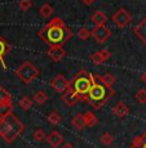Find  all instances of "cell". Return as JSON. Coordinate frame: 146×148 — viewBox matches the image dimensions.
Instances as JSON below:
<instances>
[{
	"label": "cell",
	"instance_id": "cell-2",
	"mask_svg": "<svg viewBox=\"0 0 146 148\" xmlns=\"http://www.w3.org/2000/svg\"><path fill=\"white\" fill-rule=\"evenodd\" d=\"M92 79V88L87 97H84V101L88 102L89 106H92L94 110H100L107 103V101L113 95H115V92L113 89H109L106 85L102 82V76H98L97 73H89Z\"/></svg>",
	"mask_w": 146,
	"mask_h": 148
},
{
	"label": "cell",
	"instance_id": "cell-11",
	"mask_svg": "<svg viewBox=\"0 0 146 148\" xmlns=\"http://www.w3.org/2000/svg\"><path fill=\"white\" fill-rule=\"evenodd\" d=\"M10 52V45L9 42L5 40L1 35H0V66L3 68H7V63H5V56Z\"/></svg>",
	"mask_w": 146,
	"mask_h": 148
},
{
	"label": "cell",
	"instance_id": "cell-17",
	"mask_svg": "<svg viewBox=\"0 0 146 148\" xmlns=\"http://www.w3.org/2000/svg\"><path fill=\"white\" fill-rule=\"evenodd\" d=\"M71 124L75 127L76 130H83L85 127V121H84V115L83 113H78L76 116H74L73 120H71Z\"/></svg>",
	"mask_w": 146,
	"mask_h": 148
},
{
	"label": "cell",
	"instance_id": "cell-27",
	"mask_svg": "<svg viewBox=\"0 0 146 148\" xmlns=\"http://www.w3.org/2000/svg\"><path fill=\"white\" fill-rule=\"evenodd\" d=\"M100 140H101V143L104 144V146H110V144L113 143L114 138L110 133H104V134L101 135V138H100Z\"/></svg>",
	"mask_w": 146,
	"mask_h": 148
},
{
	"label": "cell",
	"instance_id": "cell-30",
	"mask_svg": "<svg viewBox=\"0 0 146 148\" xmlns=\"http://www.w3.org/2000/svg\"><path fill=\"white\" fill-rule=\"evenodd\" d=\"M10 99H12V95H10V93L8 92L7 89H4L3 86H0V102L10 101Z\"/></svg>",
	"mask_w": 146,
	"mask_h": 148
},
{
	"label": "cell",
	"instance_id": "cell-10",
	"mask_svg": "<svg viewBox=\"0 0 146 148\" xmlns=\"http://www.w3.org/2000/svg\"><path fill=\"white\" fill-rule=\"evenodd\" d=\"M48 57L52 59L53 62H60L66 57V50L64 49V45H53L48 50Z\"/></svg>",
	"mask_w": 146,
	"mask_h": 148
},
{
	"label": "cell",
	"instance_id": "cell-35",
	"mask_svg": "<svg viewBox=\"0 0 146 148\" xmlns=\"http://www.w3.org/2000/svg\"><path fill=\"white\" fill-rule=\"evenodd\" d=\"M141 80H142V82H145V85H146V71H145V73L141 76Z\"/></svg>",
	"mask_w": 146,
	"mask_h": 148
},
{
	"label": "cell",
	"instance_id": "cell-18",
	"mask_svg": "<svg viewBox=\"0 0 146 148\" xmlns=\"http://www.w3.org/2000/svg\"><path fill=\"white\" fill-rule=\"evenodd\" d=\"M129 148H146V132L134 138L131 143Z\"/></svg>",
	"mask_w": 146,
	"mask_h": 148
},
{
	"label": "cell",
	"instance_id": "cell-8",
	"mask_svg": "<svg viewBox=\"0 0 146 148\" xmlns=\"http://www.w3.org/2000/svg\"><path fill=\"white\" fill-rule=\"evenodd\" d=\"M110 36H111L110 28H107L105 25H102V26H96L92 31V38L98 42V44H104V42H106Z\"/></svg>",
	"mask_w": 146,
	"mask_h": 148
},
{
	"label": "cell",
	"instance_id": "cell-24",
	"mask_svg": "<svg viewBox=\"0 0 146 148\" xmlns=\"http://www.w3.org/2000/svg\"><path fill=\"white\" fill-rule=\"evenodd\" d=\"M115 81H116L115 76L111 75V73H106V75L102 76V82L106 85L109 89H113V85L115 84Z\"/></svg>",
	"mask_w": 146,
	"mask_h": 148
},
{
	"label": "cell",
	"instance_id": "cell-22",
	"mask_svg": "<svg viewBox=\"0 0 146 148\" xmlns=\"http://www.w3.org/2000/svg\"><path fill=\"white\" fill-rule=\"evenodd\" d=\"M33 103H34V99L31 101V98H30V97H27V95H24L21 99H19V102H18L19 107H21L22 110H25V111L30 110V108L33 107Z\"/></svg>",
	"mask_w": 146,
	"mask_h": 148
},
{
	"label": "cell",
	"instance_id": "cell-32",
	"mask_svg": "<svg viewBox=\"0 0 146 148\" xmlns=\"http://www.w3.org/2000/svg\"><path fill=\"white\" fill-rule=\"evenodd\" d=\"M98 52H100V54L102 56V58L105 59V62L109 61V59L111 58V53L109 52V49H101V50H98Z\"/></svg>",
	"mask_w": 146,
	"mask_h": 148
},
{
	"label": "cell",
	"instance_id": "cell-5",
	"mask_svg": "<svg viewBox=\"0 0 146 148\" xmlns=\"http://www.w3.org/2000/svg\"><path fill=\"white\" fill-rule=\"evenodd\" d=\"M16 75L24 84H31L39 76V70L31 62H25L16 70Z\"/></svg>",
	"mask_w": 146,
	"mask_h": 148
},
{
	"label": "cell",
	"instance_id": "cell-15",
	"mask_svg": "<svg viewBox=\"0 0 146 148\" xmlns=\"http://www.w3.org/2000/svg\"><path fill=\"white\" fill-rule=\"evenodd\" d=\"M91 19H92V22L96 26H102V25L106 23L107 21V16L105 14L104 12H101V10H97L96 13L92 14V17H91Z\"/></svg>",
	"mask_w": 146,
	"mask_h": 148
},
{
	"label": "cell",
	"instance_id": "cell-29",
	"mask_svg": "<svg viewBox=\"0 0 146 148\" xmlns=\"http://www.w3.org/2000/svg\"><path fill=\"white\" fill-rule=\"evenodd\" d=\"M91 61H92L93 64H97V66H98V64H102V63H104L105 59L102 58V56L100 54V52H96V53L93 54V56H91Z\"/></svg>",
	"mask_w": 146,
	"mask_h": 148
},
{
	"label": "cell",
	"instance_id": "cell-16",
	"mask_svg": "<svg viewBox=\"0 0 146 148\" xmlns=\"http://www.w3.org/2000/svg\"><path fill=\"white\" fill-rule=\"evenodd\" d=\"M12 111H13V103H12V99H10V101L0 102V117H4V116H8L9 113H12Z\"/></svg>",
	"mask_w": 146,
	"mask_h": 148
},
{
	"label": "cell",
	"instance_id": "cell-19",
	"mask_svg": "<svg viewBox=\"0 0 146 148\" xmlns=\"http://www.w3.org/2000/svg\"><path fill=\"white\" fill-rule=\"evenodd\" d=\"M84 121H85V126L87 127H93L94 125H97L98 119H97V116L94 115L93 112L87 111V112L84 113Z\"/></svg>",
	"mask_w": 146,
	"mask_h": 148
},
{
	"label": "cell",
	"instance_id": "cell-34",
	"mask_svg": "<svg viewBox=\"0 0 146 148\" xmlns=\"http://www.w3.org/2000/svg\"><path fill=\"white\" fill-rule=\"evenodd\" d=\"M62 148H75V147H74L71 143H66V144H64V146H62Z\"/></svg>",
	"mask_w": 146,
	"mask_h": 148
},
{
	"label": "cell",
	"instance_id": "cell-31",
	"mask_svg": "<svg viewBox=\"0 0 146 148\" xmlns=\"http://www.w3.org/2000/svg\"><path fill=\"white\" fill-rule=\"evenodd\" d=\"M31 7H33V1L31 0H21L19 1V8L24 12H27L28 9H31Z\"/></svg>",
	"mask_w": 146,
	"mask_h": 148
},
{
	"label": "cell",
	"instance_id": "cell-20",
	"mask_svg": "<svg viewBox=\"0 0 146 148\" xmlns=\"http://www.w3.org/2000/svg\"><path fill=\"white\" fill-rule=\"evenodd\" d=\"M34 102L35 103H38V104H44V103H47V101H48V94L44 92V90H38V92L34 94Z\"/></svg>",
	"mask_w": 146,
	"mask_h": 148
},
{
	"label": "cell",
	"instance_id": "cell-33",
	"mask_svg": "<svg viewBox=\"0 0 146 148\" xmlns=\"http://www.w3.org/2000/svg\"><path fill=\"white\" fill-rule=\"evenodd\" d=\"M82 3H84L85 5H91L94 3V0H82Z\"/></svg>",
	"mask_w": 146,
	"mask_h": 148
},
{
	"label": "cell",
	"instance_id": "cell-26",
	"mask_svg": "<svg viewBox=\"0 0 146 148\" xmlns=\"http://www.w3.org/2000/svg\"><path fill=\"white\" fill-rule=\"evenodd\" d=\"M91 36H92V32H91V31L88 30L87 27H82V28H80V30L78 31V38L80 39V40H83V41L88 40Z\"/></svg>",
	"mask_w": 146,
	"mask_h": 148
},
{
	"label": "cell",
	"instance_id": "cell-6",
	"mask_svg": "<svg viewBox=\"0 0 146 148\" xmlns=\"http://www.w3.org/2000/svg\"><path fill=\"white\" fill-rule=\"evenodd\" d=\"M111 21L116 25L118 28H124L132 22V16H131L127 9H124V8H119V9L113 14Z\"/></svg>",
	"mask_w": 146,
	"mask_h": 148
},
{
	"label": "cell",
	"instance_id": "cell-21",
	"mask_svg": "<svg viewBox=\"0 0 146 148\" xmlns=\"http://www.w3.org/2000/svg\"><path fill=\"white\" fill-rule=\"evenodd\" d=\"M39 13L42 17H44V18H49V17H52L53 14V8L51 4H48V3H45V4H43L42 7L39 8Z\"/></svg>",
	"mask_w": 146,
	"mask_h": 148
},
{
	"label": "cell",
	"instance_id": "cell-13",
	"mask_svg": "<svg viewBox=\"0 0 146 148\" xmlns=\"http://www.w3.org/2000/svg\"><path fill=\"white\" fill-rule=\"evenodd\" d=\"M133 32H134V35L140 39V40L144 42V44H146V17L145 18H142L141 22L134 27Z\"/></svg>",
	"mask_w": 146,
	"mask_h": 148
},
{
	"label": "cell",
	"instance_id": "cell-7",
	"mask_svg": "<svg viewBox=\"0 0 146 148\" xmlns=\"http://www.w3.org/2000/svg\"><path fill=\"white\" fill-rule=\"evenodd\" d=\"M51 86H52V89L56 90L58 94H64L69 88L71 86V81H69L64 75L58 73V75H56L52 79V81H51Z\"/></svg>",
	"mask_w": 146,
	"mask_h": 148
},
{
	"label": "cell",
	"instance_id": "cell-12",
	"mask_svg": "<svg viewBox=\"0 0 146 148\" xmlns=\"http://www.w3.org/2000/svg\"><path fill=\"white\" fill-rule=\"evenodd\" d=\"M45 140H47V143L52 148H57L64 143V136L60 134L57 130H53L52 133H49V134L47 135V139H45Z\"/></svg>",
	"mask_w": 146,
	"mask_h": 148
},
{
	"label": "cell",
	"instance_id": "cell-3",
	"mask_svg": "<svg viewBox=\"0 0 146 148\" xmlns=\"http://www.w3.org/2000/svg\"><path fill=\"white\" fill-rule=\"evenodd\" d=\"M24 132L25 125L13 113H9L4 117H0V136L7 143L14 142Z\"/></svg>",
	"mask_w": 146,
	"mask_h": 148
},
{
	"label": "cell",
	"instance_id": "cell-28",
	"mask_svg": "<svg viewBox=\"0 0 146 148\" xmlns=\"http://www.w3.org/2000/svg\"><path fill=\"white\" fill-rule=\"evenodd\" d=\"M136 101L140 104H146V90L145 89H140L136 93Z\"/></svg>",
	"mask_w": 146,
	"mask_h": 148
},
{
	"label": "cell",
	"instance_id": "cell-14",
	"mask_svg": "<svg viewBox=\"0 0 146 148\" xmlns=\"http://www.w3.org/2000/svg\"><path fill=\"white\" fill-rule=\"evenodd\" d=\"M113 112H114V115H115V116L123 119V117H125V116L129 113V108H128V106L124 103V102H118V103H116V106L114 107Z\"/></svg>",
	"mask_w": 146,
	"mask_h": 148
},
{
	"label": "cell",
	"instance_id": "cell-4",
	"mask_svg": "<svg viewBox=\"0 0 146 148\" xmlns=\"http://www.w3.org/2000/svg\"><path fill=\"white\" fill-rule=\"evenodd\" d=\"M71 88L82 97V99H84V97L88 95L91 88H92V79H91V75L85 70H80L79 73L73 79V81H71Z\"/></svg>",
	"mask_w": 146,
	"mask_h": 148
},
{
	"label": "cell",
	"instance_id": "cell-23",
	"mask_svg": "<svg viewBox=\"0 0 146 148\" xmlns=\"http://www.w3.org/2000/svg\"><path fill=\"white\" fill-rule=\"evenodd\" d=\"M47 120L48 122H49L51 125H58L60 122H61V116H60V113L57 112V111H52V112L48 115V117H47Z\"/></svg>",
	"mask_w": 146,
	"mask_h": 148
},
{
	"label": "cell",
	"instance_id": "cell-1",
	"mask_svg": "<svg viewBox=\"0 0 146 148\" xmlns=\"http://www.w3.org/2000/svg\"><path fill=\"white\" fill-rule=\"evenodd\" d=\"M38 35L45 44L53 47V45H65L73 36V32L60 17H56L39 31Z\"/></svg>",
	"mask_w": 146,
	"mask_h": 148
},
{
	"label": "cell",
	"instance_id": "cell-25",
	"mask_svg": "<svg viewBox=\"0 0 146 148\" xmlns=\"http://www.w3.org/2000/svg\"><path fill=\"white\" fill-rule=\"evenodd\" d=\"M33 138L35 142H39L40 143V142L47 139V134H45V132L43 129H36V130H34V133H33Z\"/></svg>",
	"mask_w": 146,
	"mask_h": 148
},
{
	"label": "cell",
	"instance_id": "cell-9",
	"mask_svg": "<svg viewBox=\"0 0 146 148\" xmlns=\"http://www.w3.org/2000/svg\"><path fill=\"white\" fill-rule=\"evenodd\" d=\"M80 99H82V97H80L71 86L69 88L64 94H62V102H64V103L66 104V106H69V107L76 106V104L79 103Z\"/></svg>",
	"mask_w": 146,
	"mask_h": 148
}]
</instances>
